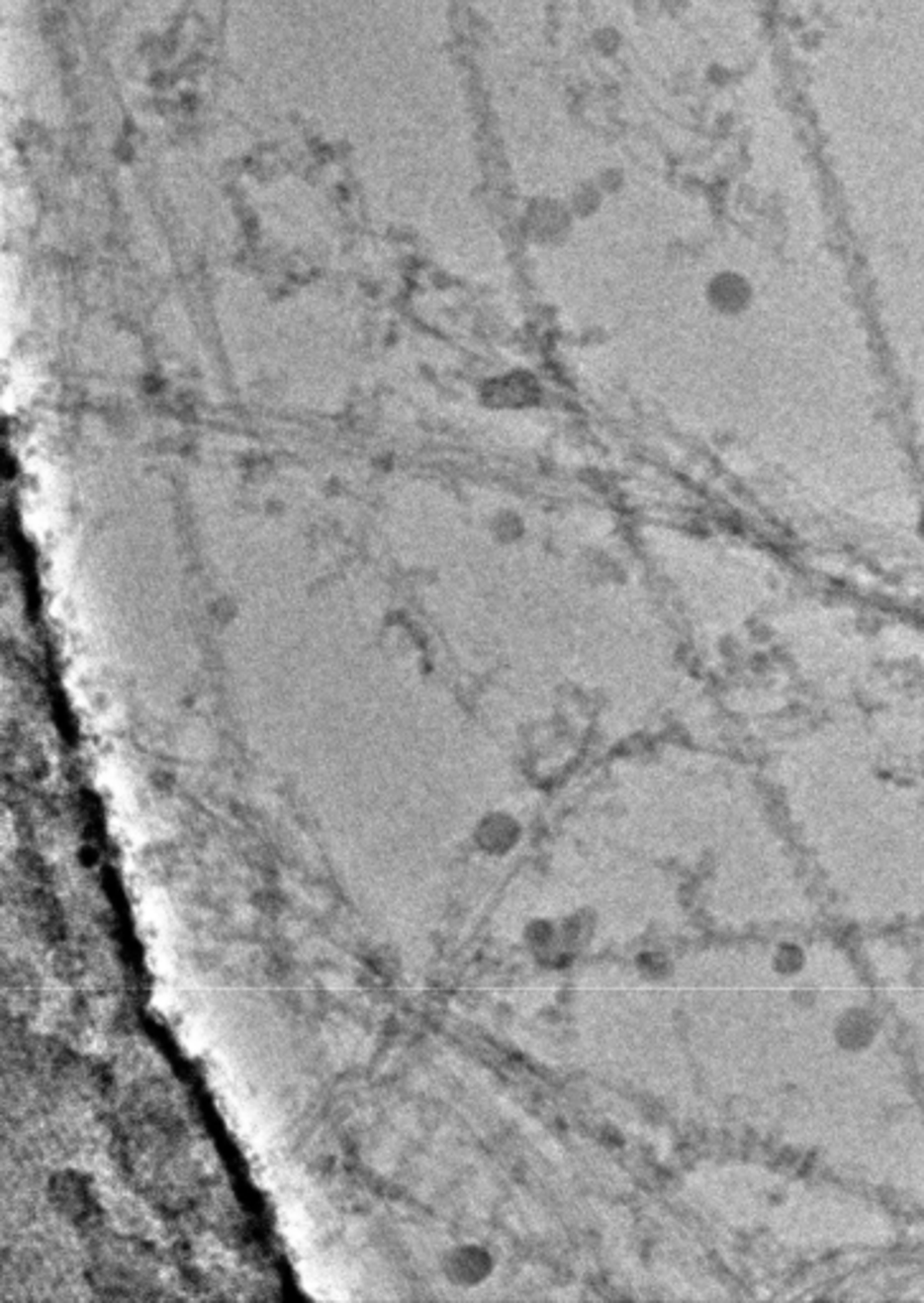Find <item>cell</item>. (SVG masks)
Listing matches in <instances>:
<instances>
[{
    "label": "cell",
    "instance_id": "1",
    "mask_svg": "<svg viewBox=\"0 0 924 1303\" xmlns=\"http://www.w3.org/2000/svg\"><path fill=\"white\" fill-rule=\"evenodd\" d=\"M749 286H746V280L739 278L734 273H723L718 275L716 280H710V301L716 304V309L721 311H741L746 309L749 304Z\"/></svg>",
    "mask_w": 924,
    "mask_h": 1303
}]
</instances>
